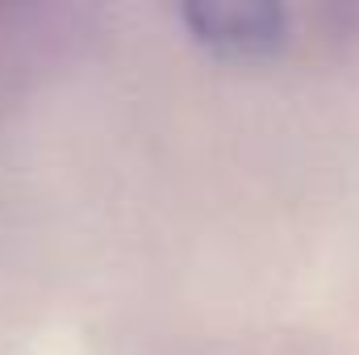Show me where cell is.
<instances>
[{
    "label": "cell",
    "instance_id": "cell-1",
    "mask_svg": "<svg viewBox=\"0 0 359 355\" xmlns=\"http://www.w3.org/2000/svg\"><path fill=\"white\" fill-rule=\"evenodd\" d=\"M176 17L192 42L222 59H268L292 38V13L284 4H188Z\"/></svg>",
    "mask_w": 359,
    "mask_h": 355
}]
</instances>
